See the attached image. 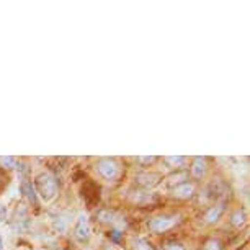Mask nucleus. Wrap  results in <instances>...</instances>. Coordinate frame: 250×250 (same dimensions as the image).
<instances>
[{
	"label": "nucleus",
	"instance_id": "obj_1",
	"mask_svg": "<svg viewBox=\"0 0 250 250\" xmlns=\"http://www.w3.org/2000/svg\"><path fill=\"white\" fill-rule=\"evenodd\" d=\"M35 191L36 196L41 198V201L51 203L58 196V182H56L54 175H51L49 172L40 173L35 178Z\"/></svg>",
	"mask_w": 250,
	"mask_h": 250
},
{
	"label": "nucleus",
	"instance_id": "obj_2",
	"mask_svg": "<svg viewBox=\"0 0 250 250\" xmlns=\"http://www.w3.org/2000/svg\"><path fill=\"white\" fill-rule=\"evenodd\" d=\"M97 170L105 180H116L118 175H120V167H118V164L113 159H108V157H103L98 160Z\"/></svg>",
	"mask_w": 250,
	"mask_h": 250
},
{
	"label": "nucleus",
	"instance_id": "obj_3",
	"mask_svg": "<svg viewBox=\"0 0 250 250\" xmlns=\"http://www.w3.org/2000/svg\"><path fill=\"white\" fill-rule=\"evenodd\" d=\"M173 224H175V218H172V216H157V218H152L147 223L149 229L155 234H160V232H165V230L172 229Z\"/></svg>",
	"mask_w": 250,
	"mask_h": 250
},
{
	"label": "nucleus",
	"instance_id": "obj_4",
	"mask_svg": "<svg viewBox=\"0 0 250 250\" xmlns=\"http://www.w3.org/2000/svg\"><path fill=\"white\" fill-rule=\"evenodd\" d=\"M74 237L79 240V242H87L88 237H90V226H88V219L85 214H80L77 223H75L74 228Z\"/></svg>",
	"mask_w": 250,
	"mask_h": 250
},
{
	"label": "nucleus",
	"instance_id": "obj_5",
	"mask_svg": "<svg viewBox=\"0 0 250 250\" xmlns=\"http://www.w3.org/2000/svg\"><path fill=\"white\" fill-rule=\"evenodd\" d=\"M134 180L141 187L152 188V187H155L160 182V175H159V173H152V172H143V173H138Z\"/></svg>",
	"mask_w": 250,
	"mask_h": 250
},
{
	"label": "nucleus",
	"instance_id": "obj_6",
	"mask_svg": "<svg viewBox=\"0 0 250 250\" xmlns=\"http://www.w3.org/2000/svg\"><path fill=\"white\" fill-rule=\"evenodd\" d=\"M193 193H195V185L188 182H183L180 185L173 187L172 195L175 198H180V200H187V198H191Z\"/></svg>",
	"mask_w": 250,
	"mask_h": 250
},
{
	"label": "nucleus",
	"instance_id": "obj_7",
	"mask_svg": "<svg viewBox=\"0 0 250 250\" xmlns=\"http://www.w3.org/2000/svg\"><path fill=\"white\" fill-rule=\"evenodd\" d=\"M206 173V159L205 157H195L191 164V175L195 178H201Z\"/></svg>",
	"mask_w": 250,
	"mask_h": 250
},
{
	"label": "nucleus",
	"instance_id": "obj_8",
	"mask_svg": "<svg viewBox=\"0 0 250 250\" xmlns=\"http://www.w3.org/2000/svg\"><path fill=\"white\" fill-rule=\"evenodd\" d=\"M98 219L102 221V223H105V224H111V226H116L118 224V221H120L121 218L118 216L115 211H110V209H103L98 213Z\"/></svg>",
	"mask_w": 250,
	"mask_h": 250
},
{
	"label": "nucleus",
	"instance_id": "obj_9",
	"mask_svg": "<svg viewBox=\"0 0 250 250\" xmlns=\"http://www.w3.org/2000/svg\"><path fill=\"white\" fill-rule=\"evenodd\" d=\"M221 214H223V205H216V206L211 208V209H208L205 219H206L208 224H214V223H218V221H219Z\"/></svg>",
	"mask_w": 250,
	"mask_h": 250
},
{
	"label": "nucleus",
	"instance_id": "obj_10",
	"mask_svg": "<svg viewBox=\"0 0 250 250\" xmlns=\"http://www.w3.org/2000/svg\"><path fill=\"white\" fill-rule=\"evenodd\" d=\"M20 188H21V193L26 196L28 201H30V203H36V191H35V187L31 185L30 180H23Z\"/></svg>",
	"mask_w": 250,
	"mask_h": 250
},
{
	"label": "nucleus",
	"instance_id": "obj_11",
	"mask_svg": "<svg viewBox=\"0 0 250 250\" xmlns=\"http://www.w3.org/2000/svg\"><path fill=\"white\" fill-rule=\"evenodd\" d=\"M245 221H247V216H245V211L244 209H237L232 216H230V224H232L234 228H237V229L244 228Z\"/></svg>",
	"mask_w": 250,
	"mask_h": 250
},
{
	"label": "nucleus",
	"instance_id": "obj_12",
	"mask_svg": "<svg viewBox=\"0 0 250 250\" xmlns=\"http://www.w3.org/2000/svg\"><path fill=\"white\" fill-rule=\"evenodd\" d=\"M165 162H167L168 167L178 168L187 162V157H183V155H168V157H165Z\"/></svg>",
	"mask_w": 250,
	"mask_h": 250
},
{
	"label": "nucleus",
	"instance_id": "obj_13",
	"mask_svg": "<svg viewBox=\"0 0 250 250\" xmlns=\"http://www.w3.org/2000/svg\"><path fill=\"white\" fill-rule=\"evenodd\" d=\"M133 249L134 250H154L152 244H150L149 240H146L144 237L133 239Z\"/></svg>",
	"mask_w": 250,
	"mask_h": 250
},
{
	"label": "nucleus",
	"instance_id": "obj_14",
	"mask_svg": "<svg viewBox=\"0 0 250 250\" xmlns=\"http://www.w3.org/2000/svg\"><path fill=\"white\" fill-rule=\"evenodd\" d=\"M187 178L185 173H175V175H170L167 178V185L172 187V185H180V183H183V180Z\"/></svg>",
	"mask_w": 250,
	"mask_h": 250
},
{
	"label": "nucleus",
	"instance_id": "obj_15",
	"mask_svg": "<svg viewBox=\"0 0 250 250\" xmlns=\"http://www.w3.org/2000/svg\"><path fill=\"white\" fill-rule=\"evenodd\" d=\"M18 164L17 157H0V165L3 168H15Z\"/></svg>",
	"mask_w": 250,
	"mask_h": 250
},
{
	"label": "nucleus",
	"instance_id": "obj_16",
	"mask_svg": "<svg viewBox=\"0 0 250 250\" xmlns=\"http://www.w3.org/2000/svg\"><path fill=\"white\" fill-rule=\"evenodd\" d=\"M203 250H223V249H221V245H219L218 240H208Z\"/></svg>",
	"mask_w": 250,
	"mask_h": 250
},
{
	"label": "nucleus",
	"instance_id": "obj_17",
	"mask_svg": "<svg viewBox=\"0 0 250 250\" xmlns=\"http://www.w3.org/2000/svg\"><path fill=\"white\" fill-rule=\"evenodd\" d=\"M154 160H155L154 155H139V157H138V162H139V164H144V165L152 164Z\"/></svg>",
	"mask_w": 250,
	"mask_h": 250
},
{
	"label": "nucleus",
	"instance_id": "obj_18",
	"mask_svg": "<svg viewBox=\"0 0 250 250\" xmlns=\"http://www.w3.org/2000/svg\"><path fill=\"white\" fill-rule=\"evenodd\" d=\"M165 250H187V249L178 242H170V244L165 245Z\"/></svg>",
	"mask_w": 250,
	"mask_h": 250
},
{
	"label": "nucleus",
	"instance_id": "obj_19",
	"mask_svg": "<svg viewBox=\"0 0 250 250\" xmlns=\"http://www.w3.org/2000/svg\"><path fill=\"white\" fill-rule=\"evenodd\" d=\"M54 228L59 230V232H62L65 229V223L62 221V218H54Z\"/></svg>",
	"mask_w": 250,
	"mask_h": 250
},
{
	"label": "nucleus",
	"instance_id": "obj_20",
	"mask_svg": "<svg viewBox=\"0 0 250 250\" xmlns=\"http://www.w3.org/2000/svg\"><path fill=\"white\" fill-rule=\"evenodd\" d=\"M105 250H118L116 247H115V245H106V249Z\"/></svg>",
	"mask_w": 250,
	"mask_h": 250
},
{
	"label": "nucleus",
	"instance_id": "obj_21",
	"mask_svg": "<svg viewBox=\"0 0 250 250\" xmlns=\"http://www.w3.org/2000/svg\"><path fill=\"white\" fill-rule=\"evenodd\" d=\"M3 249V239H2V235H0V250Z\"/></svg>",
	"mask_w": 250,
	"mask_h": 250
}]
</instances>
